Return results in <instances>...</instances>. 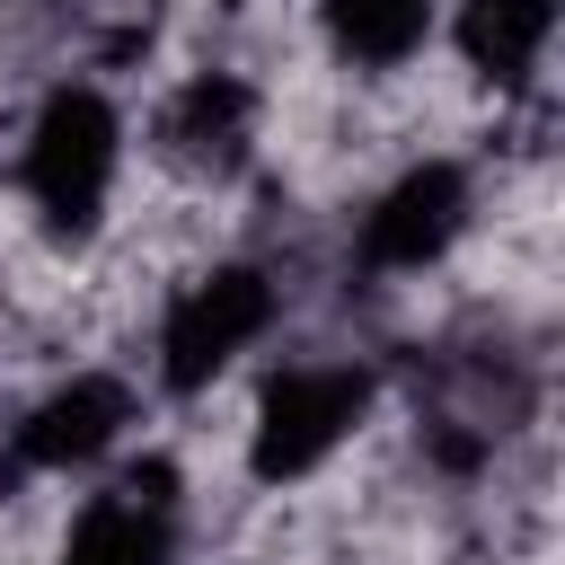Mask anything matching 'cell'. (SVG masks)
Returning <instances> with one entry per match:
<instances>
[{
  "mask_svg": "<svg viewBox=\"0 0 565 565\" xmlns=\"http://www.w3.org/2000/svg\"><path fill=\"white\" fill-rule=\"evenodd\" d=\"M433 35V0H327V44L362 71H397Z\"/></svg>",
  "mask_w": 565,
  "mask_h": 565,
  "instance_id": "9",
  "label": "cell"
},
{
  "mask_svg": "<svg viewBox=\"0 0 565 565\" xmlns=\"http://www.w3.org/2000/svg\"><path fill=\"white\" fill-rule=\"evenodd\" d=\"M362 406H371V371H362V362H300V371H282V380L256 397L247 468H256L265 486L309 477V468L362 424Z\"/></svg>",
  "mask_w": 565,
  "mask_h": 565,
  "instance_id": "2",
  "label": "cell"
},
{
  "mask_svg": "<svg viewBox=\"0 0 565 565\" xmlns=\"http://www.w3.org/2000/svg\"><path fill=\"white\" fill-rule=\"evenodd\" d=\"M115 159H124V124L97 88H53L35 132H26V203L44 212V230L88 238L106 194H115Z\"/></svg>",
  "mask_w": 565,
  "mask_h": 565,
  "instance_id": "1",
  "label": "cell"
},
{
  "mask_svg": "<svg viewBox=\"0 0 565 565\" xmlns=\"http://www.w3.org/2000/svg\"><path fill=\"white\" fill-rule=\"evenodd\" d=\"M177 547V468H132L115 477L62 539V565H168Z\"/></svg>",
  "mask_w": 565,
  "mask_h": 565,
  "instance_id": "4",
  "label": "cell"
},
{
  "mask_svg": "<svg viewBox=\"0 0 565 565\" xmlns=\"http://www.w3.org/2000/svg\"><path fill=\"white\" fill-rule=\"evenodd\" d=\"M459 230H468V177H459L450 159H424V168H406V177L362 212V256L388 265V274H415V265H433Z\"/></svg>",
  "mask_w": 565,
  "mask_h": 565,
  "instance_id": "5",
  "label": "cell"
},
{
  "mask_svg": "<svg viewBox=\"0 0 565 565\" xmlns=\"http://www.w3.org/2000/svg\"><path fill=\"white\" fill-rule=\"evenodd\" d=\"M159 141H168L177 168L230 177V168L247 159V141H256V97H247V79H230V71L185 79V88L168 97V115H159Z\"/></svg>",
  "mask_w": 565,
  "mask_h": 565,
  "instance_id": "6",
  "label": "cell"
},
{
  "mask_svg": "<svg viewBox=\"0 0 565 565\" xmlns=\"http://www.w3.org/2000/svg\"><path fill=\"white\" fill-rule=\"evenodd\" d=\"M265 327H274V282H265L256 265H212L203 282L177 291V309H168V327H159V371H168V388L221 380Z\"/></svg>",
  "mask_w": 565,
  "mask_h": 565,
  "instance_id": "3",
  "label": "cell"
},
{
  "mask_svg": "<svg viewBox=\"0 0 565 565\" xmlns=\"http://www.w3.org/2000/svg\"><path fill=\"white\" fill-rule=\"evenodd\" d=\"M547 26H556V0H459V53H468V71H486L503 88L539 71Z\"/></svg>",
  "mask_w": 565,
  "mask_h": 565,
  "instance_id": "8",
  "label": "cell"
},
{
  "mask_svg": "<svg viewBox=\"0 0 565 565\" xmlns=\"http://www.w3.org/2000/svg\"><path fill=\"white\" fill-rule=\"evenodd\" d=\"M124 415H132V397L115 388V380H71V388H53L26 424H18V459L26 468H88L97 450H115V433H124Z\"/></svg>",
  "mask_w": 565,
  "mask_h": 565,
  "instance_id": "7",
  "label": "cell"
}]
</instances>
